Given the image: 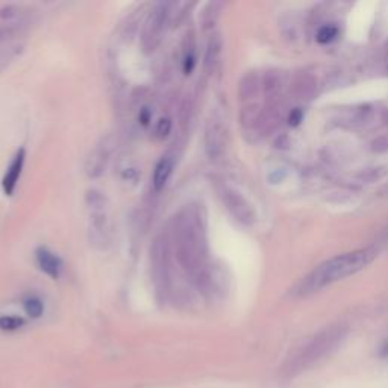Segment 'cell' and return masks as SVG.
Returning a JSON list of instances; mask_svg holds the SVG:
<instances>
[{
	"mask_svg": "<svg viewBox=\"0 0 388 388\" xmlns=\"http://www.w3.org/2000/svg\"><path fill=\"white\" fill-rule=\"evenodd\" d=\"M173 129V121L170 117H161L160 120L156 121L155 129H154V135L158 141H164L167 137L172 134Z\"/></svg>",
	"mask_w": 388,
	"mask_h": 388,
	"instance_id": "obj_21",
	"label": "cell"
},
{
	"mask_svg": "<svg viewBox=\"0 0 388 388\" xmlns=\"http://www.w3.org/2000/svg\"><path fill=\"white\" fill-rule=\"evenodd\" d=\"M24 319L17 315H0V331L14 332L24 326Z\"/></svg>",
	"mask_w": 388,
	"mask_h": 388,
	"instance_id": "obj_20",
	"label": "cell"
},
{
	"mask_svg": "<svg viewBox=\"0 0 388 388\" xmlns=\"http://www.w3.org/2000/svg\"><path fill=\"white\" fill-rule=\"evenodd\" d=\"M112 154V141L110 137L102 138L100 143H97L96 147L88 155L85 161V173L88 178L96 179L107 172L108 164L111 161Z\"/></svg>",
	"mask_w": 388,
	"mask_h": 388,
	"instance_id": "obj_10",
	"label": "cell"
},
{
	"mask_svg": "<svg viewBox=\"0 0 388 388\" xmlns=\"http://www.w3.org/2000/svg\"><path fill=\"white\" fill-rule=\"evenodd\" d=\"M384 355H385V357H388V345H387V346H385V349H384Z\"/></svg>",
	"mask_w": 388,
	"mask_h": 388,
	"instance_id": "obj_25",
	"label": "cell"
},
{
	"mask_svg": "<svg viewBox=\"0 0 388 388\" xmlns=\"http://www.w3.org/2000/svg\"><path fill=\"white\" fill-rule=\"evenodd\" d=\"M26 41H6L0 40V73L10 67L22 55Z\"/></svg>",
	"mask_w": 388,
	"mask_h": 388,
	"instance_id": "obj_14",
	"label": "cell"
},
{
	"mask_svg": "<svg viewBox=\"0 0 388 388\" xmlns=\"http://www.w3.org/2000/svg\"><path fill=\"white\" fill-rule=\"evenodd\" d=\"M218 194L223 200V205L226 207L229 213L234 216L235 220L248 226L255 222L253 208L240 193L235 191L231 187H227V185H222L218 190Z\"/></svg>",
	"mask_w": 388,
	"mask_h": 388,
	"instance_id": "obj_8",
	"label": "cell"
},
{
	"mask_svg": "<svg viewBox=\"0 0 388 388\" xmlns=\"http://www.w3.org/2000/svg\"><path fill=\"white\" fill-rule=\"evenodd\" d=\"M35 258H37L38 267L44 275H47L52 279L59 278L61 270H63V262H61L57 253L49 251L47 248H38L35 252Z\"/></svg>",
	"mask_w": 388,
	"mask_h": 388,
	"instance_id": "obj_13",
	"label": "cell"
},
{
	"mask_svg": "<svg viewBox=\"0 0 388 388\" xmlns=\"http://www.w3.org/2000/svg\"><path fill=\"white\" fill-rule=\"evenodd\" d=\"M258 79L253 75H246L240 82V97L241 99H251L258 91Z\"/></svg>",
	"mask_w": 388,
	"mask_h": 388,
	"instance_id": "obj_19",
	"label": "cell"
},
{
	"mask_svg": "<svg viewBox=\"0 0 388 388\" xmlns=\"http://www.w3.org/2000/svg\"><path fill=\"white\" fill-rule=\"evenodd\" d=\"M290 125H293V126H297L299 123L302 121V111L299 110V108H296L293 112L290 114Z\"/></svg>",
	"mask_w": 388,
	"mask_h": 388,
	"instance_id": "obj_24",
	"label": "cell"
},
{
	"mask_svg": "<svg viewBox=\"0 0 388 388\" xmlns=\"http://www.w3.org/2000/svg\"><path fill=\"white\" fill-rule=\"evenodd\" d=\"M341 337H343L341 328L329 329L320 334L319 337L314 338L310 345H308V348L302 350V354L296 358L294 366L297 367V370H302L308 366H311L315 363V361H319L323 355L329 354V350L335 348V345L341 340Z\"/></svg>",
	"mask_w": 388,
	"mask_h": 388,
	"instance_id": "obj_7",
	"label": "cell"
},
{
	"mask_svg": "<svg viewBox=\"0 0 388 388\" xmlns=\"http://www.w3.org/2000/svg\"><path fill=\"white\" fill-rule=\"evenodd\" d=\"M85 207L88 211V241L97 251H107L112 235L108 199L100 190L90 188L85 193Z\"/></svg>",
	"mask_w": 388,
	"mask_h": 388,
	"instance_id": "obj_3",
	"label": "cell"
},
{
	"mask_svg": "<svg viewBox=\"0 0 388 388\" xmlns=\"http://www.w3.org/2000/svg\"><path fill=\"white\" fill-rule=\"evenodd\" d=\"M337 35H338V29L335 28V26H323V28H320L319 32H317L315 38L320 44H328L332 40H335Z\"/></svg>",
	"mask_w": 388,
	"mask_h": 388,
	"instance_id": "obj_22",
	"label": "cell"
},
{
	"mask_svg": "<svg viewBox=\"0 0 388 388\" xmlns=\"http://www.w3.org/2000/svg\"><path fill=\"white\" fill-rule=\"evenodd\" d=\"M173 258L191 285L209 291L214 284L208 257L205 214L196 204L181 208L167 231Z\"/></svg>",
	"mask_w": 388,
	"mask_h": 388,
	"instance_id": "obj_1",
	"label": "cell"
},
{
	"mask_svg": "<svg viewBox=\"0 0 388 388\" xmlns=\"http://www.w3.org/2000/svg\"><path fill=\"white\" fill-rule=\"evenodd\" d=\"M23 310L31 319H40L44 314V304L38 296H28L23 301Z\"/></svg>",
	"mask_w": 388,
	"mask_h": 388,
	"instance_id": "obj_18",
	"label": "cell"
},
{
	"mask_svg": "<svg viewBox=\"0 0 388 388\" xmlns=\"http://www.w3.org/2000/svg\"><path fill=\"white\" fill-rule=\"evenodd\" d=\"M197 64V52H196V41H194L193 33L187 35L184 43L182 52V72L185 76H190Z\"/></svg>",
	"mask_w": 388,
	"mask_h": 388,
	"instance_id": "obj_15",
	"label": "cell"
},
{
	"mask_svg": "<svg viewBox=\"0 0 388 388\" xmlns=\"http://www.w3.org/2000/svg\"><path fill=\"white\" fill-rule=\"evenodd\" d=\"M174 258L170 249L169 235L167 232L158 235L151 249V267L152 281L158 294L164 297L173 294L174 285Z\"/></svg>",
	"mask_w": 388,
	"mask_h": 388,
	"instance_id": "obj_4",
	"label": "cell"
},
{
	"mask_svg": "<svg viewBox=\"0 0 388 388\" xmlns=\"http://www.w3.org/2000/svg\"><path fill=\"white\" fill-rule=\"evenodd\" d=\"M24 163H26V149L22 147L13 156V160L10 165H8V169L2 178V190L5 193V196H13L15 193L17 185H19V181L22 178Z\"/></svg>",
	"mask_w": 388,
	"mask_h": 388,
	"instance_id": "obj_11",
	"label": "cell"
},
{
	"mask_svg": "<svg viewBox=\"0 0 388 388\" xmlns=\"http://www.w3.org/2000/svg\"><path fill=\"white\" fill-rule=\"evenodd\" d=\"M375 257L376 252L373 249H359L337 255V257L324 261L319 267H315L304 279L299 291H301V294L314 293V291H319L323 287L332 284V282L355 275V273L366 269L375 260Z\"/></svg>",
	"mask_w": 388,
	"mask_h": 388,
	"instance_id": "obj_2",
	"label": "cell"
},
{
	"mask_svg": "<svg viewBox=\"0 0 388 388\" xmlns=\"http://www.w3.org/2000/svg\"><path fill=\"white\" fill-rule=\"evenodd\" d=\"M37 22L35 11L28 6L10 3L0 8V40L28 41V33Z\"/></svg>",
	"mask_w": 388,
	"mask_h": 388,
	"instance_id": "obj_5",
	"label": "cell"
},
{
	"mask_svg": "<svg viewBox=\"0 0 388 388\" xmlns=\"http://www.w3.org/2000/svg\"><path fill=\"white\" fill-rule=\"evenodd\" d=\"M173 5L174 3L172 2H156L151 8V11L147 13L140 35L141 49H143L144 54H154L161 44L167 24L170 23L172 19Z\"/></svg>",
	"mask_w": 388,
	"mask_h": 388,
	"instance_id": "obj_6",
	"label": "cell"
},
{
	"mask_svg": "<svg viewBox=\"0 0 388 388\" xmlns=\"http://www.w3.org/2000/svg\"><path fill=\"white\" fill-rule=\"evenodd\" d=\"M151 121H152V111L151 108H147V107H143L138 112V123L141 126H149L151 125Z\"/></svg>",
	"mask_w": 388,
	"mask_h": 388,
	"instance_id": "obj_23",
	"label": "cell"
},
{
	"mask_svg": "<svg viewBox=\"0 0 388 388\" xmlns=\"http://www.w3.org/2000/svg\"><path fill=\"white\" fill-rule=\"evenodd\" d=\"M220 50H222V40H220L218 35H211V38L208 40L207 44L205 63H204L207 73H211L214 70L220 57Z\"/></svg>",
	"mask_w": 388,
	"mask_h": 388,
	"instance_id": "obj_16",
	"label": "cell"
},
{
	"mask_svg": "<svg viewBox=\"0 0 388 388\" xmlns=\"http://www.w3.org/2000/svg\"><path fill=\"white\" fill-rule=\"evenodd\" d=\"M220 6H222L220 3L211 2L204 8V11H202V15H200V22H202V28H204L205 31L214 28L216 26V22L220 14Z\"/></svg>",
	"mask_w": 388,
	"mask_h": 388,
	"instance_id": "obj_17",
	"label": "cell"
},
{
	"mask_svg": "<svg viewBox=\"0 0 388 388\" xmlns=\"http://www.w3.org/2000/svg\"><path fill=\"white\" fill-rule=\"evenodd\" d=\"M174 165H176V160L170 154H165L164 156L160 158V161L156 163L152 174V187L156 193L163 191L167 187V184H169L170 178L173 176Z\"/></svg>",
	"mask_w": 388,
	"mask_h": 388,
	"instance_id": "obj_12",
	"label": "cell"
},
{
	"mask_svg": "<svg viewBox=\"0 0 388 388\" xmlns=\"http://www.w3.org/2000/svg\"><path fill=\"white\" fill-rule=\"evenodd\" d=\"M226 129L223 120L217 114L211 116L205 128V152L209 160H218L225 152Z\"/></svg>",
	"mask_w": 388,
	"mask_h": 388,
	"instance_id": "obj_9",
	"label": "cell"
}]
</instances>
